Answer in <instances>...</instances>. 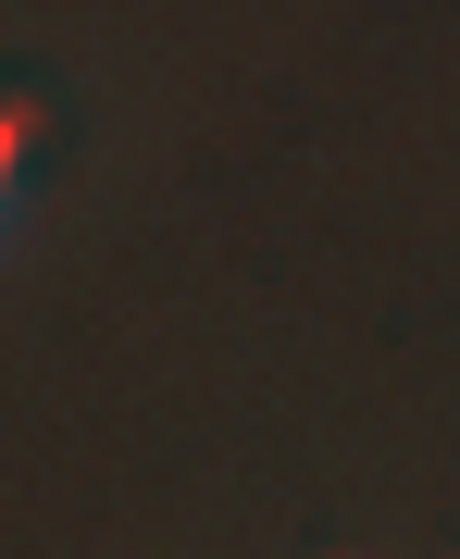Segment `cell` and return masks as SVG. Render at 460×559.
Segmentation results:
<instances>
[{"label":"cell","mask_w":460,"mask_h":559,"mask_svg":"<svg viewBox=\"0 0 460 559\" xmlns=\"http://www.w3.org/2000/svg\"><path fill=\"white\" fill-rule=\"evenodd\" d=\"M38 138H50V100L25 75H0V224H13V187H25V162H38Z\"/></svg>","instance_id":"obj_1"}]
</instances>
